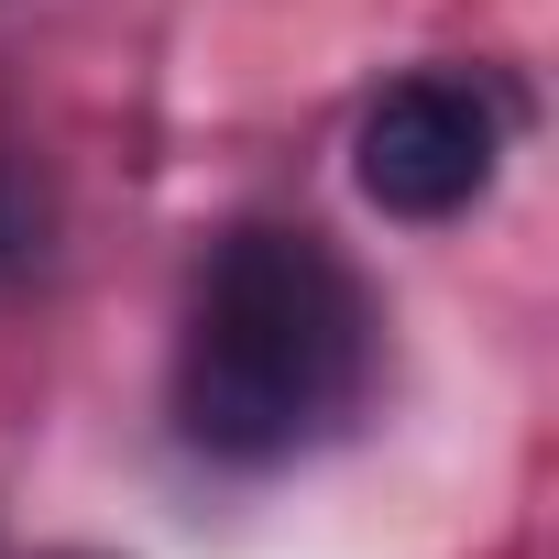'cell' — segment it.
I'll use <instances>...</instances> for the list:
<instances>
[{"instance_id": "obj_2", "label": "cell", "mask_w": 559, "mask_h": 559, "mask_svg": "<svg viewBox=\"0 0 559 559\" xmlns=\"http://www.w3.org/2000/svg\"><path fill=\"white\" fill-rule=\"evenodd\" d=\"M504 88L493 78H472V67H417V78H395L373 110H362V132H352V176H362V198L384 209V219H461L483 187H493V165H504Z\"/></svg>"}, {"instance_id": "obj_3", "label": "cell", "mask_w": 559, "mask_h": 559, "mask_svg": "<svg viewBox=\"0 0 559 559\" xmlns=\"http://www.w3.org/2000/svg\"><path fill=\"white\" fill-rule=\"evenodd\" d=\"M45 252H56V187H45L23 154H0V297L34 286Z\"/></svg>"}, {"instance_id": "obj_4", "label": "cell", "mask_w": 559, "mask_h": 559, "mask_svg": "<svg viewBox=\"0 0 559 559\" xmlns=\"http://www.w3.org/2000/svg\"><path fill=\"white\" fill-rule=\"evenodd\" d=\"M45 559H99V548H45Z\"/></svg>"}, {"instance_id": "obj_1", "label": "cell", "mask_w": 559, "mask_h": 559, "mask_svg": "<svg viewBox=\"0 0 559 559\" xmlns=\"http://www.w3.org/2000/svg\"><path fill=\"white\" fill-rule=\"evenodd\" d=\"M373 384V297L308 219H241L176 330V439L219 472L319 450Z\"/></svg>"}]
</instances>
